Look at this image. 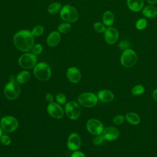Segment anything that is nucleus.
I'll use <instances>...</instances> for the list:
<instances>
[{"instance_id":"nucleus-26","label":"nucleus","mask_w":157,"mask_h":157,"mask_svg":"<svg viewBox=\"0 0 157 157\" xmlns=\"http://www.w3.org/2000/svg\"><path fill=\"white\" fill-rule=\"evenodd\" d=\"M72 26L70 23H67V22H64L61 23L58 27V30L60 33H67L71 30Z\"/></svg>"},{"instance_id":"nucleus-17","label":"nucleus","mask_w":157,"mask_h":157,"mask_svg":"<svg viewBox=\"0 0 157 157\" xmlns=\"http://www.w3.org/2000/svg\"><path fill=\"white\" fill-rule=\"evenodd\" d=\"M61 39V36L59 31H53L51 32L47 37V44L51 47H54L58 45Z\"/></svg>"},{"instance_id":"nucleus-24","label":"nucleus","mask_w":157,"mask_h":157,"mask_svg":"<svg viewBox=\"0 0 157 157\" xmlns=\"http://www.w3.org/2000/svg\"><path fill=\"white\" fill-rule=\"evenodd\" d=\"M145 91V88L144 85L141 84L136 85L131 89V93L134 96H138L143 94Z\"/></svg>"},{"instance_id":"nucleus-12","label":"nucleus","mask_w":157,"mask_h":157,"mask_svg":"<svg viewBox=\"0 0 157 157\" xmlns=\"http://www.w3.org/2000/svg\"><path fill=\"white\" fill-rule=\"evenodd\" d=\"M47 110L52 117L56 119L61 118L64 115V110L61 106L57 102H52L48 104Z\"/></svg>"},{"instance_id":"nucleus-32","label":"nucleus","mask_w":157,"mask_h":157,"mask_svg":"<svg viewBox=\"0 0 157 157\" xmlns=\"http://www.w3.org/2000/svg\"><path fill=\"white\" fill-rule=\"evenodd\" d=\"M32 53L36 55L40 54L43 50V46L40 44H34L31 49Z\"/></svg>"},{"instance_id":"nucleus-1","label":"nucleus","mask_w":157,"mask_h":157,"mask_svg":"<svg viewBox=\"0 0 157 157\" xmlns=\"http://www.w3.org/2000/svg\"><path fill=\"white\" fill-rule=\"evenodd\" d=\"M13 42L18 50L26 53L30 51L34 45V36L29 30H20L14 34Z\"/></svg>"},{"instance_id":"nucleus-27","label":"nucleus","mask_w":157,"mask_h":157,"mask_svg":"<svg viewBox=\"0 0 157 157\" xmlns=\"http://www.w3.org/2000/svg\"><path fill=\"white\" fill-rule=\"evenodd\" d=\"M44 28L42 25L35 26L31 31L32 34L34 37H39L42 36L44 34Z\"/></svg>"},{"instance_id":"nucleus-25","label":"nucleus","mask_w":157,"mask_h":157,"mask_svg":"<svg viewBox=\"0 0 157 157\" xmlns=\"http://www.w3.org/2000/svg\"><path fill=\"white\" fill-rule=\"evenodd\" d=\"M147 25H148V21L146 18H140L139 19H138L136 21L135 26L137 30L141 31V30H144V29H145L147 26Z\"/></svg>"},{"instance_id":"nucleus-20","label":"nucleus","mask_w":157,"mask_h":157,"mask_svg":"<svg viewBox=\"0 0 157 157\" xmlns=\"http://www.w3.org/2000/svg\"><path fill=\"white\" fill-rule=\"evenodd\" d=\"M126 121L132 125H137L140 122V115L133 112H128L125 115Z\"/></svg>"},{"instance_id":"nucleus-2","label":"nucleus","mask_w":157,"mask_h":157,"mask_svg":"<svg viewBox=\"0 0 157 157\" xmlns=\"http://www.w3.org/2000/svg\"><path fill=\"white\" fill-rule=\"evenodd\" d=\"M34 77L40 81L48 80L52 75V70L50 66L44 62L36 64L33 69Z\"/></svg>"},{"instance_id":"nucleus-9","label":"nucleus","mask_w":157,"mask_h":157,"mask_svg":"<svg viewBox=\"0 0 157 157\" xmlns=\"http://www.w3.org/2000/svg\"><path fill=\"white\" fill-rule=\"evenodd\" d=\"M0 125L2 130L11 132L15 131L18 127V121L16 118L10 115H6L2 117Z\"/></svg>"},{"instance_id":"nucleus-13","label":"nucleus","mask_w":157,"mask_h":157,"mask_svg":"<svg viewBox=\"0 0 157 157\" xmlns=\"http://www.w3.org/2000/svg\"><path fill=\"white\" fill-rule=\"evenodd\" d=\"M81 138L76 132L71 133L67 139V147L71 151H77L81 147Z\"/></svg>"},{"instance_id":"nucleus-23","label":"nucleus","mask_w":157,"mask_h":157,"mask_svg":"<svg viewBox=\"0 0 157 157\" xmlns=\"http://www.w3.org/2000/svg\"><path fill=\"white\" fill-rule=\"evenodd\" d=\"M61 8L62 6L61 3L57 2H52L48 7V12L52 15H55L60 12Z\"/></svg>"},{"instance_id":"nucleus-28","label":"nucleus","mask_w":157,"mask_h":157,"mask_svg":"<svg viewBox=\"0 0 157 157\" xmlns=\"http://www.w3.org/2000/svg\"><path fill=\"white\" fill-rule=\"evenodd\" d=\"M94 29L98 33H103L106 29L105 25L101 22H96L93 25Z\"/></svg>"},{"instance_id":"nucleus-36","label":"nucleus","mask_w":157,"mask_h":157,"mask_svg":"<svg viewBox=\"0 0 157 157\" xmlns=\"http://www.w3.org/2000/svg\"><path fill=\"white\" fill-rule=\"evenodd\" d=\"M45 99L49 103L53 102V96L51 93H47L45 95Z\"/></svg>"},{"instance_id":"nucleus-15","label":"nucleus","mask_w":157,"mask_h":157,"mask_svg":"<svg viewBox=\"0 0 157 157\" xmlns=\"http://www.w3.org/2000/svg\"><path fill=\"white\" fill-rule=\"evenodd\" d=\"M66 77L71 83H77L81 79V72L77 67L72 66L67 69L66 71Z\"/></svg>"},{"instance_id":"nucleus-7","label":"nucleus","mask_w":157,"mask_h":157,"mask_svg":"<svg viewBox=\"0 0 157 157\" xmlns=\"http://www.w3.org/2000/svg\"><path fill=\"white\" fill-rule=\"evenodd\" d=\"M37 64V56L33 53L26 52L21 55L18 59L19 66L25 69H30Z\"/></svg>"},{"instance_id":"nucleus-33","label":"nucleus","mask_w":157,"mask_h":157,"mask_svg":"<svg viewBox=\"0 0 157 157\" xmlns=\"http://www.w3.org/2000/svg\"><path fill=\"white\" fill-rule=\"evenodd\" d=\"M1 143L6 146L9 145L11 143V139L9 136L7 135H2L0 137Z\"/></svg>"},{"instance_id":"nucleus-8","label":"nucleus","mask_w":157,"mask_h":157,"mask_svg":"<svg viewBox=\"0 0 157 157\" xmlns=\"http://www.w3.org/2000/svg\"><path fill=\"white\" fill-rule=\"evenodd\" d=\"M65 113L71 120H77L81 114V109L78 104L74 101L67 102L64 107Z\"/></svg>"},{"instance_id":"nucleus-16","label":"nucleus","mask_w":157,"mask_h":157,"mask_svg":"<svg viewBox=\"0 0 157 157\" xmlns=\"http://www.w3.org/2000/svg\"><path fill=\"white\" fill-rule=\"evenodd\" d=\"M98 100L104 103H109L114 99V94L109 90L104 89L99 90L97 93Z\"/></svg>"},{"instance_id":"nucleus-10","label":"nucleus","mask_w":157,"mask_h":157,"mask_svg":"<svg viewBox=\"0 0 157 157\" xmlns=\"http://www.w3.org/2000/svg\"><path fill=\"white\" fill-rule=\"evenodd\" d=\"M86 127L88 131L94 136L102 134L104 129L102 123L96 118L89 119L86 122Z\"/></svg>"},{"instance_id":"nucleus-5","label":"nucleus","mask_w":157,"mask_h":157,"mask_svg":"<svg viewBox=\"0 0 157 157\" xmlns=\"http://www.w3.org/2000/svg\"><path fill=\"white\" fill-rule=\"evenodd\" d=\"M77 101L82 107L91 108L94 107L98 102L97 95L91 92H85L80 94L77 98Z\"/></svg>"},{"instance_id":"nucleus-39","label":"nucleus","mask_w":157,"mask_h":157,"mask_svg":"<svg viewBox=\"0 0 157 157\" xmlns=\"http://www.w3.org/2000/svg\"><path fill=\"white\" fill-rule=\"evenodd\" d=\"M148 3L151 5H155L157 4V0H147Z\"/></svg>"},{"instance_id":"nucleus-21","label":"nucleus","mask_w":157,"mask_h":157,"mask_svg":"<svg viewBox=\"0 0 157 157\" xmlns=\"http://www.w3.org/2000/svg\"><path fill=\"white\" fill-rule=\"evenodd\" d=\"M102 23L106 26H112L115 21V16L111 10H106L102 15Z\"/></svg>"},{"instance_id":"nucleus-30","label":"nucleus","mask_w":157,"mask_h":157,"mask_svg":"<svg viewBox=\"0 0 157 157\" xmlns=\"http://www.w3.org/2000/svg\"><path fill=\"white\" fill-rule=\"evenodd\" d=\"M56 102L59 105H64L66 104L67 98L64 94L59 93L57 94L56 96Z\"/></svg>"},{"instance_id":"nucleus-6","label":"nucleus","mask_w":157,"mask_h":157,"mask_svg":"<svg viewBox=\"0 0 157 157\" xmlns=\"http://www.w3.org/2000/svg\"><path fill=\"white\" fill-rule=\"evenodd\" d=\"M20 93V87L19 83L15 82L9 81L4 88L5 97L9 100L17 99Z\"/></svg>"},{"instance_id":"nucleus-3","label":"nucleus","mask_w":157,"mask_h":157,"mask_svg":"<svg viewBox=\"0 0 157 157\" xmlns=\"http://www.w3.org/2000/svg\"><path fill=\"white\" fill-rule=\"evenodd\" d=\"M60 17L64 21L72 23L78 19V13L77 10L73 6L66 4L62 7L60 10Z\"/></svg>"},{"instance_id":"nucleus-35","label":"nucleus","mask_w":157,"mask_h":157,"mask_svg":"<svg viewBox=\"0 0 157 157\" xmlns=\"http://www.w3.org/2000/svg\"><path fill=\"white\" fill-rule=\"evenodd\" d=\"M70 157H86L85 154L80 151H74L71 155Z\"/></svg>"},{"instance_id":"nucleus-4","label":"nucleus","mask_w":157,"mask_h":157,"mask_svg":"<svg viewBox=\"0 0 157 157\" xmlns=\"http://www.w3.org/2000/svg\"><path fill=\"white\" fill-rule=\"evenodd\" d=\"M137 59L138 56L136 52L129 48L123 51L120 61L122 66L126 68H130L136 64Z\"/></svg>"},{"instance_id":"nucleus-11","label":"nucleus","mask_w":157,"mask_h":157,"mask_svg":"<svg viewBox=\"0 0 157 157\" xmlns=\"http://www.w3.org/2000/svg\"><path fill=\"white\" fill-rule=\"evenodd\" d=\"M104 37L107 44L109 45L115 44L119 38V33L117 28L109 26L106 28L104 33Z\"/></svg>"},{"instance_id":"nucleus-31","label":"nucleus","mask_w":157,"mask_h":157,"mask_svg":"<svg viewBox=\"0 0 157 157\" xmlns=\"http://www.w3.org/2000/svg\"><path fill=\"white\" fill-rule=\"evenodd\" d=\"M105 140L104 137L102 134L96 135L95 136L93 140V144L94 145H100L103 143V142Z\"/></svg>"},{"instance_id":"nucleus-34","label":"nucleus","mask_w":157,"mask_h":157,"mask_svg":"<svg viewBox=\"0 0 157 157\" xmlns=\"http://www.w3.org/2000/svg\"><path fill=\"white\" fill-rule=\"evenodd\" d=\"M118 47H119L120 50H121L122 51H124V50H126L128 48H129L130 44L127 40H123V41H121L119 43Z\"/></svg>"},{"instance_id":"nucleus-40","label":"nucleus","mask_w":157,"mask_h":157,"mask_svg":"<svg viewBox=\"0 0 157 157\" xmlns=\"http://www.w3.org/2000/svg\"><path fill=\"white\" fill-rule=\"evenodd\" d=\"M2 135V128H1V126L0 125V137H1V136Z\"/></svg>"},{"instance_id":"nucleus-19","label":"nucleus","mask_w":157,"mask_h":157,"mask_svg":"<svg viewBox=\"0 0 157 157\" xmlns=\"http://www.w3.org/2000/svg\"><path fill=\"white\" fill-rule=\"evenodd\" d=\"M143 15L148 18H153L157 16V7L154 5H147L144 6L142 10Z\"/></svg>"},{"instance_id":"nucleus-38","label":"nucleus","mask_w":157,"mask_h":157,"mask_svg":"<svg viewBox=\"0 0 157 157\" xmlns=\"http://www.w3.org/2000/svg\"><path fill=\"white\" fill-rule=\"evenodd\" d=\"M9 80L11 81V82H15L16 81V76H15L14 75H10L9 77Z\"/></svg>"},{"instance_id":"nucleus-14","label":"nucleus","mask_w":157,"mask_h":157,"mask_svg":"<svg viewBox=\"0 0 157 157\" xmlns=\"http://www.w3.org/2000/svg\"><path fill=\"white\" fill-rule=\"evenodd\" d=\"M102 134L105 140L114 141L119 137L120 131L116 127L108 126L104 128Z\"/></svg>"},{"instance_id":"nucleus-22","label":"nucleus","mask_w":157,"mask_h":157,"mask_svg":"<svg viewBox=\"0 0 157 157\" xmlns=\"http://www.w3.org/2000/svg\"><path fill=\"white\" fill-rule=\"evenodd\" d=\"M31 77L30 73L26 71H20L16 76V81L19 84H24L28 82Z\"/></svg>"},{"instance_id":"nucleus-18","label":"nucleus","mask_w":157,"mask_h":157,"mask_svg":"<svg viewBox=\"0 0 157 157\" xmlns=\"http://www.w3.org/2000/svg\"><path fill=\"white\" fill-rule=\"evenodd\" d=\"M126 5L131 11L137 12L142 10L144 7V0H127Z\"/></svg>"},{"instance_id":"nucleus-37","label":"nucleus","mask_w":157,"mask_h":157,"mask_svg":"<svg viewBox=\"0 0 157 157\" xmlns=\"http://www.w3.org/2000/svg\"><path fill=\"white\" fill-rule=\"evenodd\" d=\"M151 96H152V98L153 99V100L155 101L156 102H157V88L153 91Z\"/></svg>"},{"instance_id":"nucleus-29","label":"nucleus","mask_w":157,"mask_h":157,"mask_svg":"<svg viewBox=\"0 0 157 157\" xmlns=\"http://www.w3.org/2000/svg\"><path fill=\"white\" fill-rule=\"evenodd\" d=\"M125 120H126L125 116H124L121 114H118V115H115L113 118L112 121H113V124H115L116 125H121L124 122Z\"/></svg>"}]
</instances>
